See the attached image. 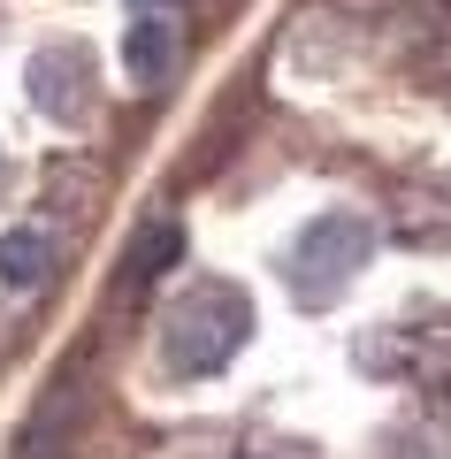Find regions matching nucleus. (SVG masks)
Segmentation results:
<instances>
[{"mask_svg": "<svg viewBox=\"0 0 451 459\" xmlns=\"http://www.w3.org/2000/svg\"><path fill=\"white\" fill-rule=\"evenodd\" d=\"M54 276V238L47 230H8L0 238V283L8 291H39Z\"/></svg>", "mask_w": 451, "mask_h": 459, "instance_id": "6", "label": "nucleus"}, {"mask_svg": "<svg viewBox=\"0 0 451 459\" xmlns=\"http://www.w3.org/2000/svg\"><path fill=\"white\" fill-rule=\"evenodd\" d=\"M130 8H138V16H169V8H177V0H130Z\"/></svg>", "mask_w": 451, "mask_h": 459, "instance_id": "8", "label": "nucleus"}, {"mask_svg": "<svg viewBox=\"0 0 451 459\" xmlns=\"http://www.w3.org/2000/svg\"><path fill=\"white\" fill-rule=\"evenodd\" d=\"M253 459H268V452H253Z\"/></svg>", "mask_w": 451, "mask_h": 459, "instance_id": "10", "label": "nucleus"}, {"mask_svg": "<svg viewBox=\"0 0 451 459\" xmlns=\"http://www.w3.org/2000/svg\"><path fill=\"white\" fill-rule=\"evenodd\" d=\"M23 92H31V108L54 115V123H84V115H92V54L69 47V39L39 47L31 69H23Z\"/></svg>", "mask_w": 451, "mask_h": 459, "instance_id": "3", "label": "nucleus"}, {"mask_svg": "<svg viewBox=\"0 0 451 459\" xmlns=\"http://www.w3.org/2000/svg\"><path fill=\"white\" fill-rule=\"evenodd\" d=\"M0 192H8V153H0Z\"/></svg>", "mask_w": 451, "mask_h": 459, "instance_id": "9", "label": "nucleus"}, {"mask_svg": "<svg viewBox=\"0 0 451 459\" xmlns=\"http://www.w3.org/2000/svg\"><path fill=\"white\" fill-rule=\"evenodd\" d=\"M368 261H375V222L352 207H329L283 246V283H291L299 307H329V299L352 291V276Z\"/></svg>", "mask_w": 451, "mask_h": 459, "instance_id": "2", "label": "nucleus"}, {"mask_svg": "<svg viewBox=\"0 0 451 459\" xmlns=\"http://www.w3.org/2000/svg\"><path fill=\"white\" fill-rule=\"evenodd\" d=\"M77 429H84V383H54L47 398H39L31 429L16 437V459H77Z\"/></svg>", "mask_w": 451, "mask_h": 459, "instance_id": "4", "label": "nucleus"}, {"mask_svg": "<svg viewBox=\"0 0 451 459\" xmlns=\"http://www.w3.org/2000/svg\"><path fill=\"white\" fill-rule=\"evenodd\" d=\"M253 337V299L238 283H192L161 314V360L169 376H222Z\"/></svg>", "mask_w": 451, "mask_h": 459, "instance_id": "1", "label": "nucleus"}, {"mask_svg": "<svg viewBox=\"0 0 451 459\" xmlns=\"http://www.w3.org/2000/svg\"><path fill=\"white\" fill-rule=\"evenodd\" d=\"M123 62H130L138 84H161L169 69H177V23H169V16H138L130 39H123Z\"/></svg>", "mask_w": 451, "mask_h": 459, "instance_id": "5", "label": "nucleus"}, {"mask_svg": "<svg viewBox=\"0 0 451 459\" xmlns=\"http://www.w3.org/2000/svg\"><path fill=\"white\" fill-rule=\"evenodd\" d=\"M177 222H153V230H138V246H130V268H123V283H138V276H161L169 261H177Z\"/></svg>", "mask_w": 451, "mask_h": 459, "instance_id": "7", "label": "nucleus"}]
</instances>
